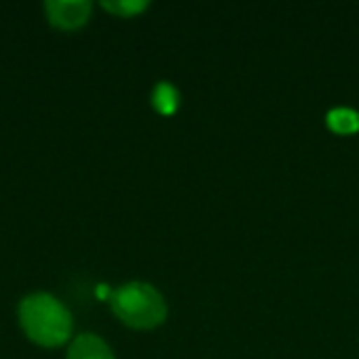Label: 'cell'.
Segmentation results:
<instances>
[{"instance_id": "cell-2", "label": "cell", "mask_w": 359, "mask_h": 359, "mask_svg": "<svg viewBox=\"0 0 359 359\" xmlns=\"http://www.w3.org/2000/svg\"><path fill=\"white\" fill-rule=\"evenodd\" d=\"M114 313L130 328L149 330L166 320L168 307L164 297L145 282H128L111 294Z\"/></svg>"}, {"instance_id": "cell-3", "label": "cell", "mask_w": 359, "mask_h": 359, "mask_svg": "<svg viewBox=\"0 0 359 359\" xmlns=\"http://www.w3.org/2000/svg\"><path fill=\"white\" fill-rule=\"evenodd\" d=\"M93 4L88 0H46L44 11L53 25L63 29H76L90 17Z\"/></svg>"}, {"instance_id": "cell-5", "label": "cell", "mask_w": 359, "mask_h": 359, "mask_svg": "<svg viewBox=\"0 0 359 359\" xmlns=\"http://www.w3.org/2000/svg\"><path fill=\"white\" fill-rule=\"evenodd\" d=\"M179 101H181V95H179V90H177L175 84L162 80V82H158V84L154 86L151 103H154V107H156L160 114H164V116L175 114V111L179 109Z\"/></svg>"}, {"instance_id": "cell-6", "label": "cell", "mask_w": 359, "mask_h": 359, "mask_svg": "<svg viewBox=\"0 0 359 359\" xmlns=\"http://www.w3.org/2000/svg\"><path fill=\"white\" fill-rule=\"evenodd\" d=\"M328 126L339 135H353L359 130V111L351 107H334L326 116Z\"/></svg>"}, {"instance_id": "cell-4", "label": "cell", "mask_w": 359, "mask_h": 359, "mask_svg": "<svg viewBox=\"0 0 359 359\" xmlns=\"http://www.w3.org/2000/svg\"><path fill=\"white\" fill-rule=\"evenodd\" d=\"M67 359H114V353L107 347V343L101 341L99 337L82 334L69 345Z\"/></svg>"}, {"instance_id": "cell-1", "label": "cell", "mask_w": 359, "mask_h": 359, "mask_svg": "<svg viewBox=\"0 0 359 359\" xmlns=\"http://www.w3.org/2000/svg\"><path fill=\"white\" fill-rule=\"evenodd\" d=\"M19 322L25 334L44 347L63 345L72 332L69 311L46 292H36L21 301Z\"/></svg>"}, {"instance_id": "cell-7", "label": "cell", "mask_w": 359, "mask_h": 359, "mask_svg": "<svg viewBox=\"0 0 359 359\" xmlns=\"http://www.w3.org/2000/svg\"><path fill=\"white\" fill-rule=\"evenodd\" d=\"M147 4H149L147 0H116V2L114 0H103V6L107 11L120 15V17H133V15L145 11Z\"/></svg>"}]
</instances>
